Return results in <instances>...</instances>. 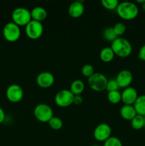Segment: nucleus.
I'll list each match as a JSON object with an SVG mask.
<instances>
[{"mask_svg":"<svg viewBox=\"0 0 145 146\" xmlns=\"http://www.w3.org/2000/svg\"><path fill=\"white\" fill-rule=\"evenodd\" d=\"M107 78L101 73H95L90 78H88V84L90 88L93 91L100 92L106 89Z\"/></svg>","mask_w":145,"mask_h":146,"instance_id":"39448f33","label":"nucleus"},{"mask_svg":"<svg viewBox=\"0 0 145 146\" xmlns=\"http://www.w3.org/2000/svg\"><path fill=\"white\" fill-rule=\"evenodd\" d=\"M85 89V84L81 80H75L71 84L70 91L74 96L80 95Z\"/></svg>","mask_w":145,"mask_h":146,"instance_id":"a211bd4d","label":"nucleus"},{"mask_svg":"<svg viewBox=\"0 0 145 146\" xmlns=\"http://www.w3.org/2000/svg\"><path fill=\"white\" fill-rule=\"evenodd\" d=\"M144 128H145V116H144Z\"/></svg>","mask_w":145,"mask_h":146,"instance_id":"f704fd0d","label":"nucleus"},{"mask_svg":"<svg viewBox=\"0 0 145 146\" xmlns=\"http://www.w3.org/2000/svg\"><path fill=\"white\" fill-rule=\"evenodd\" d=\"M4 120H5V113L3 108L0 107V123L4 122Z\"/></svg>","mask_w":145,"mask_h":146,"instance_id":"7c9ffc66","label":"nucleus"},{"mask_svg":"<svg viewBox=\"0 0 145 146\" xmlns=\"http://www.w3.org/2000/svg\"><path fill=\"white\" fill-rule=\"evenodd\" d=\"M101 4L106 9L114 10L117 9L119 5V1L117 0H102Z\"/></svg>","mask_w":145,"mask_h":146,"instance_id":"b1692460","label":"nucleus"},{"mask_svg":"<svg viewBox=\"0 0 145 146\" xmlns=\"http://www.w3.org/2000/svg\"><path fill=\"white\" fill-rule=\"evenodd\" d=\"M25 33L31 39H38L44 33V26L41 22L31 20L25 27Z\"/></svg>","mask_w":145,"mask_h":146,"instance_id":"0eeeda50","label":"nucleus"},{"mask_svg":"<svg viewBox=\"0 0 145 146\" xmlns=\"http://www.w3.org/2000/svg\"><path fill=\"white\" fill-rule=\"evenodd\" d=\"M133 106L137 115L145 116V95L139 96Z\"/></svg>","mask_w":145,"mask_h":146,"instance_id":"f3484780","label":"nucleus"},{"mask_svg":"<svg viewBox=\"0 0 145 146\" xmlns=\"http://www.w3.org/2000/svg\"><path fill=\"white\" fill-rule=\"evenodd\" d=\"M131 125L134 130H140L144 126V116L140 115H136L131 121Z\"/></svg>","mask_w":145,"mask_h":146,"instance_id":"412c9836","label":"nucleus"},{"mask_svg":"<svg viewBox=\"0 0 145 146\" xmlns=\"http://www.w3.org/2000/svg\"><path fill=\"white\" fill-rule=\"evenodd\" d=\"M136 2L139 3V4H142L145 2V0H136Z\"/></svg>","mask_w":145,"mask_h":146,"instance_id":"2f4dec72","label":"nucleus"},{"mask_svg":"<svg viewBox=\"0 0 145 146\" xmlns=\"http://www.w3.org/2000/svg\"><path fill=\"white\" fill-rule=\"evenodd\" d=\"M103 146H122V143L118 138L111 136L104 142Z\"/></svg>","mask_w":145,"mask_h":146,"instance_id":"a878e982","label":"nucleus"},{"mask_svg":"<svg viewBox=\"0 0 145 146\" xmlns=\"http://www.w3.org/2000/svg\"><path fill=\"white\" fill-rule=\"evenodd\" d=\"M115 79H116L119 88H126L129 87L132 84V80H133V76L130 71L124 69L119 71Z\"/></svg>","mask_w":145,"mask_h":146,"instance_id":"ddd939ff","label":"nucleus"},{"mask_svg":"<svg viewBox=\"0 0 145 146\" xmlns=\"http://www.w3.org/2000/svg\"><path fill=\"white\" fill-rule=\"evenodd\" d=\"M113 29L116 35L119 37L125 34V31H126V26L123 23L118 22L115 24V26L113 27Z\"/></svg>","mask_w":145,"mask_h":146,"instance_id":"bb28decb","label":"nucleus"},{"mask_svg":"<svg viewBox=\"0 0 145 146\" xmlns=\"http://www.w3.org/2000/svg\"><path fill=\"white\" fill-rule=\"evenodd\" d=\"M3 35L9 42H15L21 36L20 27L14 22H8L3 28Z\"/></svg>","mask_w":145,"mask_h":146,"instance_id":"423d86ee","label":"nucleus"},{"mask_svg":"<svg viewBox=\"0 0 145 146\" xmlns=\"http://www.w3.org/2000/svg\"><path fill=\"white\" fill-rule=\"evenodd\" d=\"M117 14L124 20H132L137 17L139 9L137 6L131 1H123L119 3L116 9Z\"/></svg>","mask_w":145,"mask_h":146,"instance_id":"f257e3e1","label":"nucleus"},{"mask_svg":"<svg viewBox=\"0 0 145 146\" xmlns=\"http://www.w3.org/2000/svg\"><path fill=\"white\" fill-rule=\"evenodd\" d=\"M48 125L52 129L60 130L63 127V121L58 117L53 116L48 121Z\"/></svg>","mask_w":145,"mask_h":146,"instance_id":"5701e85b","label":"nucleus"},{"mask_svg":"<svg viewBox=\"0 0 145 146\" xmlns=\"http://www.w3.org/2000/svg\"><path fill=\"white\" fill-rule=\"evenodd\" d=\"M102 37H103L105 40L112 43L118 36L115 34V31L113 29V27H107V28L105 29L103 31H102Z\"/></svg>","mask_w":145,"mask_h":146,"instance_id":"aec40b11","label":"nucleus"},{"mask_svg":"<svg viewBox=\"0 0 145 146\" xmlns=\"http://www.w3.org/2000/svg\"><path fill=\"white\" fill-rule=\"evenodd\" d=\"M36 84L42 88H48L52 86L55 81L54 76L48 71H43L36 77Z\"/></svg>","mask_w":145,"mask_h":146,"instance_id":"9b49d317","label":"nucleus"},{"mask_svg":"<svg viewBox=\"0 0 145 146\" xmlns=\"http://www.w3.org/2000/svg\"><path fill=\"white\" fill-rule=\"evenodd\" d=\"M85 7L80 1H73L71 4L68 8V14L72 18L78 19L83 14Z\"/></svg>","mask_w":145,"mask_h":146,"instance_id":"4468645a","label":"nucleus"},{"mask_svg":"<svg viewBox=\"0 0 145 146\" xmlns=\"http://www.w3.org/2000/svg\"><path fill=\"white\" fill-rule=\"evenodd\" d=\"M34 116L37 121L41 123H48L53 116V111L50 106L45 104H39L35 107Z\"/></svg>","mask_w":145,"mask_h":146,"instance_id":"20e7f679","label":"nucleus"},{"mask_svg":"<svg viewBox=\"0 0 145 146\" xmlns=\"http://www.w3.org/2000/svg\"><path fill=\"white\" fill-rule=\"evenodd\" d=\"M112 129L107 123H100L96 126L93 132V136L95 140L100 142H105L111 137Z\"/></svg>","mask_w":145,"mask_h":146,"instance_id":"9d476101","label":"nucleus"},{"mask_svg":"<svg viewBox=\"0 0 145 146\" xmlns=\"http://www.w3.org/2000/svg\"><path fill=\"white\" fill-rule=\"evenodd\" d=\"M6 96L7 99L11 102L18 103L21 101L24 97V91L18 84H11L7 88Z\"/></svg>","mask_w":145,"mask_h":146,"instance_id":"1a4fd4ad","label":"nucleus"},{"mask_svg":"<svg viewBox=\"0 0 145 146\" xmlns=\"http://www.w3.org/2000/svg\"><path fill=\"white\" fill-rule=\"evenodd\" d=\"M138 57H139V59H141L142 61H145V44H144V45L141 47L140 49H139Z\"/></svg>","mask_w":145,"mask_h":146,"instance_id":"c85d7f7f","label":"nucleus"},{"mask_svg":"<svg viewBox=\"0 0 145 146\" xmlns=\"http://www.w3.org/2000/svg\"><path fill=\"white\" fill-rule=\"evenodd\" d=\"M115 53L111 47H105L101 50L100 53V58L103 62L108 63L113 60L115 57Z\"/></svg>","mask_w":145,"mask_h":146,"instance_id":"6ab92c4d","label":"nucleus"},{"mask_svg":"<svg viewBox=\"0 0 145 146\" xmlns=\"http://www.w3.org/2000/svg\"><path fill=\"white\" fill-rule=\"evenodd\" d=\"M13 22L18 27L26 26L32 20L31 11L24 7H18L13 11L11 14Z\"/></svg>","mask_w":145,"mask_h":146,"instance_id":"7ed1b4c3","label":"nucleus"},{"mask_svg":"<svg viewBox=\"0 0 145 146\" xmlns=\"http://www.w3.org/2000/svg\"><path fill=\"white\" fill-rule=\"evenodd\" d=\"M74 95L70 90L63 89L58 91L55 96V102L59 107L66 108L72 104Z\"/></svg>","mask_w":145,"mask_h":146,"instance_id":"6e6552de","label":"nucleus"},{"mask_svg":"<svg viewBox=\"0 0 145 146\" xmlns=\"http://www.w3.org/2000/svg\"><path fill=\"white\" fill-rule=\"evenodd\" d=\"M31 15L32 20L41 22L46 19L47 11L43 7H36L31 11Z\"/></svg>","mask_w":145,"mask_h":146,"instance_id":"dca6fc26","label":"nucleus"},{"mask_svg":"<svg viewBox=\"0 0 145 146\" xmlns=\"http://www.w3.org/2000/svg\"><path fill=\"white\" fill-rule=\"evenodd\" d=\"M142 9L145 11V2L144 3V4H142Z\"/></svg>","mask_w":145,"mask_h":146,"instance_id":"473e14b6","label":"nucleus"},{"mask_svg":"<svg viewBox=\"0 0 145 146\" xmlns=\"http://www.w3.org/2000/svg\"><path fill=\"white\" fill-rule=\"evenodd\" d=\"M83 101V99H82V97L80 95H76L74 96L73 98V101H72V104H75V105H80L81 104Z\"/></svg>","mask_w":145,"mask_h":146,"instance_id":"c756f323","label":"nucleus"},{"mask_svg":"<svg viewBox=\"0 0 145 146\" xmlns=\"http://www.w3.org/2000/svg\"><path fill=\"white\" fill-rule=\"evenodd\" d=\"M138 94L136 90L133 87L129 86L125 88L124 91L121 93V98L124 103V105L133 106L136 100L138 98Z\"/></svg>","mask_w":145,"mask_h":146,"instance_id":"f8f14e48","label":"nucleus"},{"mask_svg":"<svg viewBox=\"0 0 145 146\" xmlns=\"http://www.w3.org/2000/svg\"><path fill=\"white\" fill-rule=\"evenodd\" d=\"M111 48L115 55L121 58H126L131 54L132 46L127 39L122 37H117L111 44Z\"/></svg>","mask_w":145,"mask_h":146,"instance_id":"f03ea898","label":"nucleus"},{"mask_svg":"<svg viewBox=\"0 0 145 146\" xmlns=\"http://www.w3.org/2000/svg\"><path fill=\"white\" fill-rule=\"evenodd\" d=\"M81 73L84 76L90 78L91 76L95 74V69H94V67L90 64H85L81 68Z\"/></svg>","mask_w":145,"mask_h":146,"instance_id":"393cba45","label":"nucleus"},{"mask_svg":"<svg viewBox=\"0 0 145 146\" xmlns=\"http://www.w3.org/2000/svg\"><path fill=\"white\" fill-rule=\"evenodd\" d=\"M91 146H100V145H96V144H95V145H91Z\"/></svg>","mask_w":145,"mask_h":146,"instance_id":"72a5a7b5","label":"nucleus"},{"mask_svg":"<svg viewBox=\"0 0 145 146\" xmlns=\"http://www.w3.org/2000/svg\"><path fill=\"white\" fill-rule=\"evenodd\" d=\"M107 99L112 104H119L122 101V98H121V93L118 91L108 92Z\"/></svg>","mask_w":145,"mask_h":146,"instance_id":"4be33fe9","label":"nucleus"},{"mask_svg":"<svg viewBox=\"0 0 145 146\" xmlns=\"http://www.w3.org/2000/svg\"><path fill=\"white\" fill-rule=\"evenodd\" d=\"M120 115L122 118L126 121H131L137 114L134 106L124 105L120 108Z\"/></svg>","mask_w":145,"mask_h":146,"instance_id":"2eb2a0df","label":"nucleus"},{"mask_svg":"<svg viewBox=\"0 0 145 146\" xmlns=\"http://www.w3.org/2000/svg\"><path fill=\"white\" fill-rule=\"evenodd\" d=\"M119 88V85H118L116 79L108 80L107 84V86H106V89L107 90L108 92L118 91Z\"/></svg>","mask_w":145,"mask_h":146,"instance_id":"cd10ccee","label":"nucleus"}]
</instances>
